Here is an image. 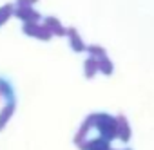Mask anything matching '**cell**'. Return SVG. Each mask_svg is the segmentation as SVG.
I'll return each instance as SVG.
<instances>
[{
  "instance_id": "5",
  "label": "cell",
  "mask_w": 154,
  "mask_h": 150,
  "mask_svg": "<svg viewBox=\"0 0 154 150\" xmlns=\"http://www.w3.org/2000/svg\"><path fill=\"white\" fill-rule=\"evenodd\" d=\"M13 11H15V6L13 4H6L0 8V27H2L11 16H13Z\"/></svg>"
},
{
  "instance_id": "2",
  "label": "cell",
  "mask_w": 154,
  "mask_h": 150,
  "mask_svg": "<svg viewBox=\"0 0 154 150\" xmlns=\"http://www.w3.org/2000/svg\"><path fill=\"white\" fill-rule=\"evenodd\" d=\"M22 31L29 36H36V38H42V40H47L49 38V31L47 27H42L38 24H24Z\"/></svg>"
},
{
  "instance_id": "4",
  "label": "cell",
  "mask_w": 154,
  "mask_h": 150,
  "mask_svg": "<svg viewBox=\"0 0 154 150\" xmlns=\"http://www.w3.org/2000/svg\"><path fill=\"white\" fill-rule=\"evenodd\" d=\"M13 114H15V103H4L2 110H0V132L6 128V125L9 123Z\"/></svg>"
},
{
  "instance_id": "6",
  "label": "cell",
  "mask_w": 154,
  "mask_h": 150,
  "mask_svg": "<svg viewBox=\"0 0 154 150\" xmlns=\"http://www.w3.org/2000/svg\"><path fill=\"white\" fill-rule=\"evenodd\" d=\"M36 0H17V6H26V8H31V4H35Z\"/></svg>"
},
{
  "instance_id": "1",
  "label": "cell",
  "mask_w": 154,
  "mask_h": 150,
  "mask_svg": "<svg viewBox=\"0 0 154 150\" xmlns=\"http://www.w3.org/2000/svg\"><path fill=\"white\" fill-rule=\"evenodd\" d=\"M13 16H17L18 20H22L24 24H36L40 20V15L33 9V8H26V6H18L13 11Z\"/></svg>"
},
{
  "instance_id": "3",
  "label": "cell",
  "mask_w": 154,
  "mask_h": 150,
  "mask_svg": "<svg viewBox=\"0 0 154 150\" xmlns=\"http://www.w3.org/2000/svg\"><path fill=\"white\" fill-rule=\"evenodd\" d=\"M0 98H2L6 103H15V91H13V85H11L6 78H0Z\"/></svg>"
}]
</instances>
